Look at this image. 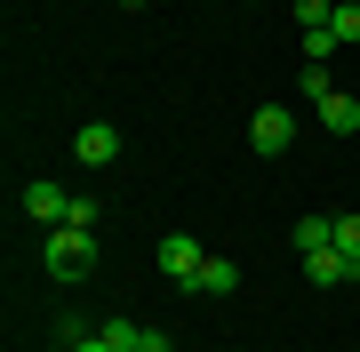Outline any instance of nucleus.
<instances>
[{
	"instance_id": "nucleus-14",
	"label": "nucleus",
	"mask_w": 360,
	"mask_h": 352,
	"mask_svg": "<svg viewBox=\"0 0 360 352\" xmlns=\"http://www.w3.org/2000/svg\"><path fill=\"white\" fill-rule=\"evenodd\" d=\"M72 352H112V337H104V320H96V328H80V337H72Z\"/></svg>"
},
{
	"instance_id": "nucleus-1",
	"label": "nucleus",
	"mask_w": 360,
	"mask_h": 352,
	"mask_svg": "<svg viewBox=\"0 0 360 352\" xmlns=\"http://www.w3.org/2000/svg\"><path fill=\"white\" fill-rule=\"evenodd\" d=\"M40 264H49V280H89L96 273V240L80 233V224H56V233H40Z\"/></svg>"
},
{
	"instance_id": "nucleus-2",
	"label": "nucleus",
	"mask_w": 360,
	"mask_h": 352,
	"mask_svg": "<svg viewBox=\"0 0 360 352\" xmlns=\"http://www.w3.org/2000/svg\"><path fill=\"white\" fill-rule=\"evenodd\" d=\"M200 264H208V248H200L193 233H168V240H160V273L176 280L184 296H193V280H200Z\"/></svg>"
},
{
	"instance_id": "nucleus-4",
	"label": "nucleus",
	"mask_w": 360,
	"mask_h": 352,
	"mask_svg": "<svg viewBox=\"0 0 360 352\" xmlns=\"http://www.w3.org/2000/svg\"><path fill=\"white\" fill-rule=\"evenodd\" d=\"M72 152H80V169H112V160H120V129H112V120H80Z\"/></svg>"
},
{
	"instance_id": "nucleus-7",
	"label": "nucleus",
	"mask_w": 360,
	"mask_h": 352,
	"mask_svg": "<svg viewBox=\"0 0 360 352\" xmlns=\"http://www.w3.org/2000/svg\"><path fill=\"white\" fill-rule=\"evenodd\" d=\"M312 120H321L328 136H360V96H345V89H328L321 105H312Z\"/></svg>"
},
{
	"instance_id": "nucleus-3",
	"label": "nucleus",
	"mask_w": 360,
	"mask_h": 352,
	"mask_svg": "<svg viewBox=\"0 0 360 352\" xmlns=\"http://www.w3.org/2000/svg\"><path fill=\"white\" fill-rule=\"evenodd\" d=\"M248 144H257L264 160H281L288 144H296V112H281V105H264L257 120H248Z\"/></svg>"
},
{
	"instance_id": "nucleus-6",
	"label": "nucleus",
	"mask_w": 360,
	"mask_h": 352,
	"mask_svg": "<svg viewBox=\"0 0 360 352\" xmlns=\"http://www.w3.org/2000/svg\"><path fill=\"white\" fill-rule=\"evenodd\" d=\"M304 280L312 288H345V280H360V256H345V248H312V256H304Z\"/></svg>"
},
{
	"instance_id": "nucleus-13",
	"label": "nucleus",
	"mask_w": 360,
	"mask_h": 352,
	"mask_svg": "<svg viewBox=\"0 0 360 352\" xmlns=\"http://www.w3.org/2000/svg\"><path fill=\"white\" fill-rule=\"evenodd\" d=\"M336 40H360V0H336Z\"/></svg>"
},
{
	"instance_id": "nucleus-11",
	"label": "nucleus",
	"mask_w": 360,
	"mask_h": 352,
	"mask_svg": "<svg viewBox=\"0 0 360 352\" xmlns=\"http://www.w3.org/2000/svg\"><path fill=\"white\" fill-rule=\"evenodd\" d=\"M296 89H304V105H321L336 80H328V65H304V72H296Z\"/></svg>"
},
{
	"instance_id": "nucleus-9",
	"label": "nucleus",
	"mask_w": 360,
	"mask_h": 352,
	"mask_svg": "<svg viewBox=\"0 0 360 352\" xmlns=\"http://www.w3.org/2000/svg\"><path fill=\"white\" fill-rule=\"evenodd\" d=\"M296 256H312V248H336V216H296Z\"/></svg>"
},
{
	"instance_id": "nucleus-8",
	"label": "nucleus",
	"mask_w": 360,
	"mask_h": 352,
	"mask_svg": "<svg viewBox=\"0 0 360 352\" xmlns=\"http://www.w3.org/2000/svg\"><path fill=\"white\" fill-rule=\"evenodd\" d=\"M232 288H240V264H232V256H208L200 280H193V296H232Z\"/></svg>"
},
{
	"instance_id": "nucleus-12",
	"label": "nucleus",
	"mask_w": 360,
	"mask_h": 352,
	"mask_svg": "<svg viewBox=\"0 0 360 352\" xmlns=\"http://www.w3.org/2000/svg\"><path fill=\"white\" fill-rule=\"evenodd\" d=\"M336 248H345V256H360V209L336 216Z\"/></svg>"
},
{
	"instance_id": "nucleus-10",
	"label": "nucleus",
	"mask_w": 360,
	"mask_h": 352,
	"mask_svg": "<svg viewBox=\"0 0 360 352\" xmlns=\"http://www.w3.org/2000/svg\"><path fill=\"white\" fill-rule=\"evenodd\" d=\"M312 25H336V0H296V32H312Z\"/></svg>"
},
{
	"instance_id": "nucleus-5",
	"label": "nucleus",
	"mask_w": 360,
	"mask_h": 352,
	"mask_svg": "<svg viewBox=\"0 0 360 352\" xmlns=\"http://www.w3.org/2000/svg\"><path fill=\"white\" fill-rule=\"evenodd\" d=\"M25 216L40 224V233H56V224L72 216V193H65V184H49V176H40V184H25Z\"/></svg>"
}]
</instances>
